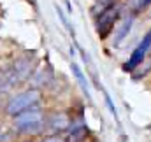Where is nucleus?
<instances>
[{"mask_svg":"<svg viewBox=\"0 0 151 142\" xmlns=\"http://www.w3.org/2000/svg\"><path fill=\"white\" fill-rule=\"evenodd\" d=\"M130 27H132V19H125L123 25H121V28H119V32L114 37V42H121V40L127 37V34L130 32Z\"/></svg>","mask_w":151,"mask_h":142,"instance_id":"obj_6","label":"nucleus"},{"mask_svg":"<svg viewBox=\"0 0 151 142\" xmlns=\"http://www.w3.org/2000/svg\"><path fill=\"white\" fill-rule=\"evenodd\" d=\"M151 49V32L146 34V37L141 40V44L134 49V53H132V56L128 58V62L125 63V70L132 72L134 69H137L141 63H142V60H144V56H146V53Z\"/></svg>","mask_w":151,"mask_h":142,"instance_id":"obj_3","label":"nucleus"},{"mask_svg":"<svg viewBox=\"0 0 151 142\" xmlns=\"http://www.w3.org/2000/svg\"><path fill=\"white\" fill-rule=\"evenodd\" d=\"M72 70H74V74H76V77H77V79H79V82H81V84H83V88H84V90H86V86H88V84H86V79H84V77H83V74H81V70H79V67H77V65H72Z\"/></svg>","mask_w":151,"mask_h":142,"instance_id":"obj_7","label":"nucleus"},{"mask_svg":"<svg viewBox=\"0 0 151 142\" xmlns=\"http://www.w3.org/2000/svg\"><path fill=\"white\" fill-rule=\"evenodd\" d=\"M0 141H2V128H0Z\"/></svg>","mask_w":151,"mask_h":142,"instance_id":"obj_10","label":"nucleus"},{"mask_svg":"<svg viewBox=\"0 0 151 142\" xmlns=\"http://www.w3.org/2000/svg\"><path fill=\"white\" fill-rule=\"evenodd\" d=\"M42 142H63L62 139H58L56 135H53V137H47V139H44Z\"/></svg>","mask_w":151,"mask_h":142,"instance_id":"obj_8","label":"nucleus"},{"mask_svg":"<svg viewBox=\"0 0 151 142\" xmlns=\"http://www.w3.org/2000/svg\"><path fill=\"white\" fill-rule=\"evenodd\" d=\"M116 19H118V9H114V7H109L104 12H100V18L97 21V32H99V35L100 37L107 35L111 32V28L114 27Z\"/></svg>","mask_w":151,"mask_h":142,"instance_id":"obj_4","label":"nucleus"},{"mask_svg":"<svg viewBox=\"0 0 151 142\" xmlns=\"http://www.w3.org/2000/svg\"><path fill=\"white\" fill-rule=\"evenodd\" d=\"M14 126H16V130L18 132H21V133H30V135H35L39 133L40 130H42V126H44V121H42V112H39V110H25V112H21V114H18L16 116V119H14Z\"/></svg>","mask_w":151,"mask_h":142,"instance_id":"obj_1","label":"nucleus"},{"mask_svg":"<svg viewBox=\"0 0 151 142\" xmlns=\"http://www.w3.org/2000/svg\"><path fill=\"white\" fill-rule=\"evenodd\" d=\"M148 4H151V0H142V5H148Z\"/></svg>","mask_w":151,"mask_h":142,"instance_id":"obj_9","label":"nucleus"},{"mask_svg":"<svg viewBox=\"0 0 151 142\" xmlns=\"http://www.w3.org/2000/svg\"><path fill=\"white\" fill-rule=\"evenodd\" d=\"M49 125H51V128H53V130H65V128H69L70 119H69L65 114H55Z\"/></svg>","mask_w":151,"mask_h":142,"instance_id":"obj_5","label":"nucleus"},{"mask_svg":"<svg viewBox=\"0 0 151 142\" xmlns=\"http://www.w3.org/2000/svg\"><path fill=\"white\" fill-rule=\"evenodd\" d=\"M40 98V93L37 90H28V91H23V93H18L16 97H12L9 100V104L5 107V112L9 116H18L25 110H28L30 107H34Z\"/></svg>","mask_w":151,"mask_h":142,"instance_id":"obj_2","label":"nucleus"}]
</instances>
